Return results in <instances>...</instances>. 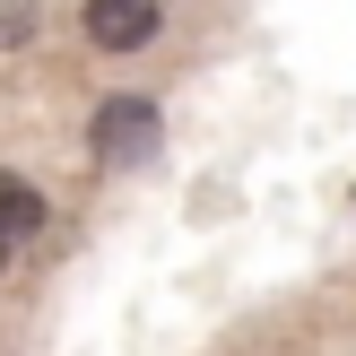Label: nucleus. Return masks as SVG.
<instances>
[{
    "label": "nucleus",
    "instance_id": "obj_1",
    "mask_svg": "<svg viewBox=\"0 0 356 356\" xmlns=\"http://www.w3.org/2000/svg\"><path fill=\"white\" fill-rule=\"evenodd\" d=\"M156 139H165V113H156V96H104L96 122H87V148H96V165H148Z\"/></svg>",
    "mask_w": 356,
    "mask_h": 356
},
{
    "label": "nucleus",
    "instance_id": "obj_2",
    "mask_svg": "<svg viewBox=\"0 0 356 356\" xmlns=\"http://www.w3.org/2000/svg\"><path fill=\"white\" fill-rule=\"evenodd\" d=\"M79 35L96 52H148L156 35H165V0H87Z\"/></svg>",
    "mask_w": 356,
    "mask_h": 356
},
{
    "label": "nucleus",
    "instance_id": "obj_3",
    "mask_svg": "<svg viewBox=\"0 0 356 356\" xmlns=\"http://www.w3.org/2000/svg\"><path fill=\"white\" fill-rule=\"evenodd\" d=\"M35 226H44V191H35L17 165H0V235H9V243H26Z\"/></svg>",
    "mask_w": 356,
    "mask_h": 356
},
{
    "label": "nucleus",
    "instance_id": "obj_4",
    "mask_svg": "<svg viewBox=\"0 0 356 356\" xmlns=\"http://www.w3.org/2000/svg\"><path fill=\"white\" fill-rule=\"evenodd\" d=\"M35 26H44V9H35V0H0V52H26Z\"/></svg>",
    "mask_w": 356,
    "mask_h": 356
},
{
    "label": "nucleus",
    "instance_id": "obj_5",
    "mask_svg": "<svg viewBox=\"0 0 356 356\" xmlns=\"http://www.w3.org/2000/svg\"><path fill=\"white\" fill-rule=\"evenodd\" d=\"M9 261H17V243H9V235H0V278H9Z\"/></svg>",
    "mask_w": 356,
    "mask_h": 356
}]
</instances>
